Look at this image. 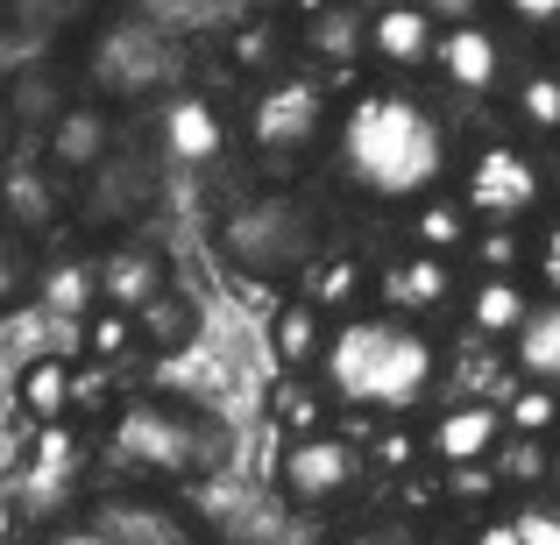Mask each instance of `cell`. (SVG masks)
I'll return each instance as SVG.
<instances>
[{
    "mask_svg": "<svg viewBox=\"0 0 560 545\" xmlns=\"http://www.w3.org/2000/svg\"><path fill=\"white\" fill-rule=\"evenodd\" d=\"M341 170L370 199H433L447 170V128L411 93H362L341 114Z\"/></svg>",
    "mask_w": 560,
    "mask_h": 545,
    "instance_id": "1",
    "label": "cell"
},
{
    "mask_svg": "<svg viewBox=\"0 0 560 545\" xmlns=\"http://www.w3.org/2000/svg\"><path fill=\"white\" fill-rule=\"evenodd\" d=\"M319 376L341 404L355 411H411L425 404L440 376V355L411 319H390V312H355L334 327V341L319 347Z\"/></svg>",
    "mask_w": 560,
    "mask_h": 545,
    "instance_id": "2",
    "label": "cell"
},
{
    "mask_svg": "<svg viewBox=\"0 0 560 545\" xmlns=\"http://www.w3.org/2000/svg\"><path fill=\"white\" fill-rule=\"evenodd\" d=\"M462 213H482L497 220V227H511V220H525L539 205V170L525 150H511V142H482L476 156H468L462 170Z\"/></svg>",
    "mask_w": 560,
    "mask_h": 545,
    "instance_id": "3",
    "label": "cell"
},
{
    "mask_svg": "<svg viewBox=\"0 0 560 545\" xmlns=\"http://www.w3.org/2000/svg\"><path fill=\"white\" fill-rule=\"evenodd\" d=\"M248 128H256V142L277 150V156L313 150V142L327 135V93H319V79L313 71H277V85H262Z\"/></svg>",
    "mask_w": 560,
    "mask_h": 545,
    "instance_id": "4",
    "label": "cell"
},
{
    "mask_svg": "<svg viewBox=\"0 0 560 545\" xmlns=\"http://www.w3.org/2000/svg\"><path fill=\"white\" fill-rule=\"evenodd\" d=\"M355 475H362V453L334 433H313L284 453V489L299 496V503H334V496L355 489Z\"/></svg>",
    "mask_w": 560,
    "mask_h": 545,
    "instance_id": "5",
    "label": "cell"
},
{
    "mask_svg": "<svg viewBox=\"0 0 560 545\" xmlns=\"http://www.w3.org/2000/svg\"><path fill=\"white\" fill-rule=\"evenodd\" d=\"M497 447H504V418H497V404H482V396L447 404L433 425H425V453L447 461V467H482Z\"/></svg>",
    "mask_w": 560,
    "mask_h": 545,
    "instance_id": "6",
    "label": "cell"
},
{
    "mask_svg": "<svg viewBox=\"0 0 560 545\" xmlns=\"http://www.w3.org/2000/svg\"><path fill=\"white\" fill-rule=\"evenodd\" d=\"M433 64L454 93H490V85L504 79V43L482 22H454L447 36H433Z\"/></svg>",
    "mask_w": 560,
    "mask_h": 545,
    "instance_id": "7",
    "label": "cell"
},
{
    "mask_svg": "<svg viewBox=\"0 0 560 545\" xmlns=\"http://www.w3.org/2000/svg\"><path fill=\"white\" fill-rule=\"evenodd\" d=\"M533 284H518V276H476L468 284V298H462V312H468V327L482 333V341H511V333L533 319Z\"/></svg>",
    "mask_w": 560,
    "mask_h": 545,
    "instance_id": "8",
    "label": "cell"
},
{
    "mask_svg": "<svg viewBox=\"0 0 560 545\" xmlns=\"http://www.w3.org/2000/svg\"><path fill=\"white\" fill-rule=\"evenodd\" d=\"M376 298L390 305V319L433 312L440 298H454V270H447L440 256H405V262H390V270L376 276Z\"/></svg>",
    "mask_w": 560,
    "mask_h": 545,
    "instance_id": "9",
    "label": "cell"
},
{
    "mask_svg": "<svg viewBox=\"0 0 560 545\" xmlns=\"http://www.w3.org/2000/svg\"><path fill=\"white\" fill-rule=\"evenodd\" d=\"M362 43H370V57H383L390 71L425 64V57H433V14L425 8H376L370 22H362Z\"/></svg>",
    "mask_w": 560,
    "mask_h": 545,
    "instance_id": "10",
    "label": "cell"
},
{
    "mask_svg": "<svg viewBox=\"0 0 560 545\" xmlns=\"http://www.w3.org/2000/svg\"><path fill=\"white\" fill-rule=\"evenodd\" d=\"M511 362H518V376L533 382V390H553V376H560V312H553V298L533 305V319L511 333Z\"/></svg>",
    "mask_w": 560,
    "mask_h": 545,
    "instance_id": "11",
    "label": "cell"
},
{
    "mask_svg": "<svg viewBox=\"0 0 560 545\" xmlns=\"http://www.w3.org/2000/svg\"><path fill=\"white\" fill-rule=\"evenodd\" d=\"M319 347H327V319H319L305 298H284L270 312V355L284 368H305V362H319Z\"/></svg>",
    "mask_w": 560,
    "mask_h": 545,
    "instance_id": "12",
    "label": "cell"
},
{
    "mask_svg": "<svg viewBox=\"0 0 560 545\" xmlns=\"http://www.w3.org/2000/svg\"><path fill=\"white\" fill-rule=\"evenodd\" d=\"M164 150L178 156V164H206V156L220 150V114L206 107V99H178V107H164Z\"/></svg>",
    "mask_w": 560,
    "mask_h": 545,
    "instance_id": "13",
    "label": "cell"
},
{
    "mask_svg": "<svg viewBox=\"0 0 560 545\" xmlns=\"http://www.w3.org/2000/svg\"><path fill=\"white\" fill-rule=\"evenodd\" d=\"M71 390H79V382H71V362H57V355H36L22 368V411L36 425H57L71 411Z\"/></svg>",
    "mask_w": 560,
    "mask_h": 545,
    "instance_id": "14",
    "label": "cell"
},
{
    "mask_svg": "<svg viewBox=\"0 0 560 545\" xmlns=\"http://www.w3.org/2000/svg\"><path fill=\"white\" fill-rule=\"evenodd\" d=\"M411 241H419V256H440V262H447L454 248H468V213L433 191V199L411 205Z\"/></svg>",
    "mask_w": 560,
    "mask_h": 545,
    "instance_id": "15",
    "label": "cell"
},
{
    "mask_svg": "<svg viewBox=\"0 0 560 545\" xmlns=\"http://www.w3.org/2000/svg\"><path fill=\"white\" fill-rule=\"evenodd\" d=\"M100 291H107L100 305H114V312H142L164 284H156V262L150 256H114L107 276H100Z\"/></svg>",
    "mask_w": 560,
    "mask_h": 545,
    "instance_id": "16",
    "label": "cell"
},
{
    "mask_svg": "<svg viewBox=\"0 0 560 545\" xmlns=\"http://www.w3.org/2000/svg\"><path fill=\"white\" fill-rule=\"evenodd\" d=\"M305 305L313 312H327V305H362V262L355 256H334L313 270V291H305Z\"/></svg>",
    "mask_w": 560,
    "mask_h": 545,
    "instance_id": "17",
    "label": "cell"
},
{
    "mask_svg": "<svg viewBox=\"0 0 560 545\" xmlns=\"http://www.w3.org/2000/svg\"><path fill=\"white\" fill-rule=\"evenodd\" d=\"M128 347H136V319L114 312V305H93V319H85V355L93 362H121Z\"/></svg>",
    "mask_w": 560,
    "mask_h": 545,
    "instance_id": "18",
    "label": "cell"
},
{
    "mask_svg": "<svg viewBox=\"0 0 560 545\" xmlns=\"http://www.w3.org/2000/svg\"><path fill=\"white\" fill-rule=\"evenodd\" d=\"M128 319H136V333H150V341H164V347H185L191 341V305L185 298H164V291H156L142 312H128Z\"/></svg>",
    "mask_w": 560,
    "mask_h": 545,
    "instance_id": "19",
    "label": "cell"
},
{
    "mask_svg": "<svg viewBox=\"0 0 560 545\" xmlns=\"http://www.w3.org/2000/svg\"><path fill=\"white\" fill-rule=\"evenodd\" d=\"M497 418H504V433H518V439H547L553 433V390H533V382H525L511 404H497Z\"/></svg>",
    "mask_w": 560,
    "mask_h": 545,
    "instance_id": "20",
    "label": "cell"
},
{
    "mask_svg": "<svg viewBox=\"0 0 560 545\" xmlns=\"http://www.w3.org/2000/svg\"><path fill=\"white\" fill-rule=\"evenodd\" d=\"M50 156L57 164H93L100 156V121L93 114H65V121L50 128Z\"/></svg>",
    "mask_w": 560,
    "mask_h": 545,
    "instance_id": "21",
    "label": "cell"
},
{
    "mask_svg": "<svg viewBox=\"0 0 560 545\" xmlns=\"http://www.w3.org/2000/svg\"><path fill=\"white\" fill-rule=\"evenodd\" d=\"M468 241H476L482 276H518V256H525L518 227H490V234H468Z\"/></svg>",
    "mask_w": 560,
    "mask_h": 545,
    "instance_id": "22",
    "label": "cell"
},
{
    "mask_svg": "<svg viewBox=\"0 0 560 545\" xmlns=\"http://www.w3.org/2000/svg\"><path fill=\"white\" fill-rule=\"evenodd\" d=\"M518 107H525V121H533L539 135H553V128H560V85H553V71H533V79L518 85Z\"/></svg>",
    "mask_w": 560,
    "mask_h": 545,
    "instance_id": "23",
    "label": "cell"
},
{
    "mask_svg": "<svg viewBox=\"0 0 560 545\" xmlns=\"http://www.w3.org/2000/svg\"><path fill=\"white\" fill-rule=\"evenodd\" d=\"M270 411H277V418H284L299 439H313V433H319V396H313V390H277V396H270Z\"/></svg>",
    "mask_w": 560,
    "mask_h": 545,
    "instance_id": "24",
    "label": "cell"
},
{
    "mask_svg": "<svg viewBox=\"0 0 560 545\" xmlns=\"http://www.w3.org/2000/svg\"><path fill=\"white\" fill-rule=\"evenodd\" d=\"M511 532H518V545H560V524L547 518V510H525V518H511Z\"/></svg>",
    "mask_w": 560,
    "mask_h": 545,
    "instance_id": "25",
    "label": "cell"
},
{
    "mask_svg": "<svg viewBox=\"0 0 560 545\" xmlns=\"http://www.w3.org/2000/svg\"><path fill=\"white\" fill-rule=\"evenodd\" d=\"M376 461L383 467H411V461H419V439H411V433H383L376 439Z\"/></svg>",
    "mask_w": 560,
    "mask_h": 545,
    "instance_id": "26",
    "label": "cell"
},
{
    "mask_svg": "<svg viewBox=\"0 0 560 545\" xmlns=\"http://www.w3.org/2000/svg\"><path fill=\"white\" fill-rule=\"evenodd\" d=\"M547 475V453H539V439H518V453H511V482H539Z\"/></svg>",
    "mask_w": 560,
    "mask_h": 545,
    "instance_id": "27",
    "label": "cell"
},
{
    "mask_svg": "<svg viewBox=\"0 0 560 545\" xmlns=\"http://www.w3.org/2000/svg\"><path fill=\"white\" fill-rule=\"evenodd\" d=\"M468 545H518V532H511V518H482Z\"/></svg>",
    "mask_w": 560,
    "mask_h": 545,
    "instance_id": "28",
    "label": "cell"
},
{
    "mask_svg": "<svg viewBox=\"0 0 560 545\" xmlns=\"http://www.w3.org/2000/svg\"><path fill=\"white\" fill-rule=\"evenodd\" d=\"M511 14H518L525 28H547V22H553L560 8H553V0H518V8H511Z\"/></svg>",
    "mask_w": 560,
    "mask_h": 545,
    "instance_id": "29",
    "label": "cell"
},
{
    "mask_svg": "<svg viewBox=\"0 0 560 545\" xmlns=\"http://www.w3.org/2000/svg\"><path fill=\"white\" fill-rule=\"evenodd\" d=\"M348 545H383V538H370V532H362V538H348Z\"/></svg>",
    "mask_w": 560,
    "mask_h": 545,
    "instance_id": "30",
    "label": "cell"
},
{
    "mask_svg": "<svg viewBox=\"0 0 560 545\" xmlns=\"http://www.w3.org/2000/svg\"><path fill=\"white\" fill-rule=\"evenodd\" d=\"M0 150H8V135H0Z\"/></svg>",
    "mask_w": 560,
    "mask_h": 545,
    "instance_id": "31",
    "label": "cell"
}]
</instances>
